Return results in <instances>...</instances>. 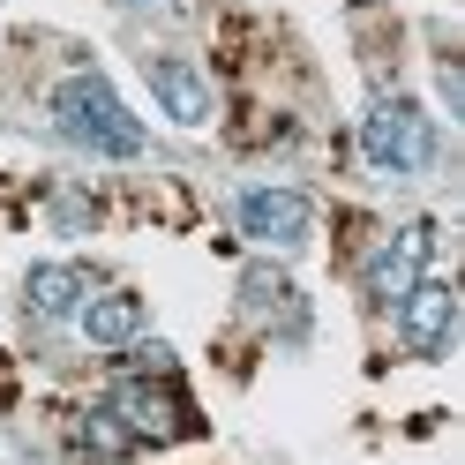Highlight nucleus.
<instances>
[{
  "mask_svg": "<svg viewBox=\"0 0 465 465\" xmlns=\"http://www.w3.org/2000/svg\"><path fill=\"white\" fill-rule=\"evenodd\" d=\"M53 121H61L68 143H83V151H98V158H135L143 151L135 113L113 98L105 75H68L61 91H53Z\"/></svg>",
  "mask_w": 465,
  "mask_h": 465,
  "instance_id": "obj_1",
  "label": "nucleus"
},
{
  "mask_svg": "<svg viewBox=\"0 0 465 465\" xmlns=\"http://www.w3.org/2000/svg\"><path fill=\"white\" fill-rule=\"evenodd\" d=\"M361 151H368L375 173H420L435 158V128H428V113L413 98H383L361 121Z\"/></svg>",
  "mask_w": 465,
  "mask_h": 465,
  "instance_id": "obj_2",
  "label": "nucleus"
},
{
  "mask_svg": "<svg viewBox=\"0 0 465 465\" xmlns=\"http://www.w3.org/2000/svg\"><path fill=\"white\" fill-rule=\"evenodd\" d=\"M232 218H241V232H248V241H263V248H301L308 225H315V211H308L301 188H248L241 203H232Z\"/></svg>",
  "mask_w": 465,
  "mask_h": 465,
  "instance_id": "obj_3",
  "label": "nucleus"
},
{
  "mask_svg": "<svg viewBox=\"0 0 465 465\" xmlns=\"http://www.w3.org/2000/svg\"><path fill=\"white\" fill-rule=\"evenodd\" d=\"M398 323H405V353H420V361L450 353V331H458V293H450L443 278H420L413 293L398 301Z\"/></svg>",
  "mask_w": 465,
  "mask_h": 465,
  "instance_id": "obj_4",
  "label": "nucleus"
},
{
  "mask_svg": "<svg viewBox=\"0 0 465 465\" xmlns=\"http://www.w3.org/2000/svg\"><path fill=\"white\" fill-rule=\"evenodd\" d=\"M428 248H435V225H405V232H391V248L368 263V293L383 301V308H398V301L428 278Z\"/></svg>",
  "mask_w": 465,
  "mask_h": 465,
  "instance_id": "obj_5",
  "label": "nucleus"
},
{
  "mask_svg": "<svg viewBox=\"0 0 465 465\" xmlns=\"http://www.w3.org/2000/svg\"><path fill=\"white\" fill-rule=\"evenodd\" d=\"M113 413H121V428L135 443H173V435H188V405L151 391V383H121L113 391Z\"/></svg>",
  "mask_w": 465,
  "mask_h": 465,
  "instance_id": "obj_6",
  "label": "nucleus"
},
{
  "mask_svg": "<svg viewBox=\"0 0 465 465\" xmlns=\"http://www.w3.org/2000/svg\"><path fill=\"white\" fill-rule=\"evenodd\" d=\"M151 91H158V105H165L181 128H203V121H211V83H203L188 61H173V53L151 61Z\"/></svg>",
  "mask_w": 465,
  "mask_h": 465,
  "instance_id": "obj_7",
  "label": "nucleus"
},
{
  "mask_svg": "<svg viewBox=\"0 0 465 465\" xmlns=\"http://www.w3.org/2000/svg\"><path fill=\"white\" fill-rule=\"evenodd\" d=\"M83 338H91V345H135V338H143V301H135V293L83 301Z\"/></svg>",
  "mask_w": 465,
  "mask_h": 465,
  "instance_id": "obj_8",
  "label": "nucleus"
},
{
  "mask_svg": "<svg viewBox=\"0 0 465 465\" xmlns=\"http://www.w3.org/2000/svg\"><path fill=\"white\" fill-rule=\"evenodd\" d=\"M83 285H91V278H83V271H68V263H38L23 293H31V315L61 323V315H75V308H83Z\"/></svg>",
  "mask_w": 465,
  "mask_h": 465,
  "instance_id": "obj_9",
  "label": "nucleus"
},
{
  "mask_svg": "<svg viewBox=\"0 0 465 465\" xmlns=\"http://www.w3.org/2000/svg\"><path fill=\"white\" fill-rule=\"evenodd\" d=\"M75 443L91 450V458H128V450H135V435L121 428V413H113V405H98V413H83V420H75Z\"/></svg>",
  "mask_w": 465,
  "mask_h": 465,
  "instance_id": "obj_10",
  "label": "nucleus"
},
{
  "mask_svg": "<svg viewBox=\"0 0 465 465\" xmlns=\"http://www.w3.org/2000/svg\"><path fill=\"white\" fill-rule=\"evenodd\" d=\"M285 301H293V278H285V271H271V263H248L241 271V308L248 315H278Z\"/></svg>",
  "mask_w": 465,
  "mask_h": 465,
  "instance_id": "obj_11",
  "label": "nucleus"
},
{
  "mask_svg": "<svg viewBox=\"0 0 465 465\" xmlns=\"http://www.w3.org/2000/svg\"><path fill=\"white\" fill-rule=\"evenodd\" d=\"M135 368L143 375H173V353H165V345H135Z\"/></svg>",
  "mask_w": 465,
  "mask_h": 465,
  "instance_id": "obj_12",
  "label": "nucleus"
},
{
  "mask_svg": "<svg viewBox=\"0 0 465 465\" xmlns=\"http://www.w3.org/2000/svg\"><path fill=\"white\" fill-rule=\"evenodd\" d=\"M128 8H151V0H128Z\"/></svg>",
  "mask_w": 465,
  "mask_h": 465,
  "instance_id": "obj_13",
  "label": "nucleus"
}]
</instances>
